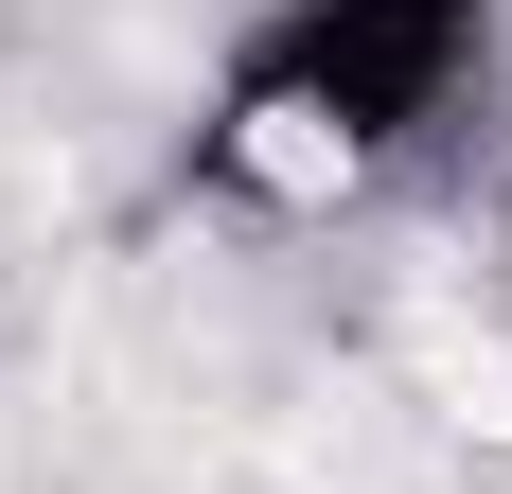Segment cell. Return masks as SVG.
<instances>
[{
    "label": "cell",
    "instance_id": "1",
    "mask_svg": "<svg viewBox=\"0 0 512 494\" xmlns=\"http://www.w3.org/2000/svg\"><path fill=\"white\" fill-rule=\"evenodd\" d=\"M495 53H512V0H248L195 89L177 195L248 212V230H336L495 106Z\"/></svg>",
    "mask_w": 512,
    "mask_h": 494
},
{
    "label": "cell",
    "instance_id": "2",
    "mask_svg": "<svg viewBox=\"0 0 512 494\" xmlns=\"http://www.w3.org/2000/svg\"><path fill=\"white\" fill-rule=\"evenodd\" d=\"M495 336H512V159H495Z\"/></svg>",
    "mask_w": 512,
    "mask_h": 494
}]
</instances>
